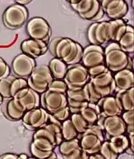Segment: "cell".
<instances>
[{
  "label": "cell",
  "instance_id": "10",
  "mask_svg": "<svg viewBox=\"0 0 134 159\" xmlns=\"http://www.w3.org/2000/svg\"><path fill=\"white\" fill-rule=\"evenodd\" d=\"M90 82L96 92L101 98L111 96L117 88L113 76L109 70L95 77L91 78Z\"/></svg>",
  "mask_w": 134,
  "mask_h": 159
},
{
  "label": "cell",
  "instance_id": "36",
  "mask_svg": "<svg viewBox=\"0 0 134 159\" xmlns=\"http://www.w3.org/2000/svg\"><path fill=\"white\" fill-rule=\"evenodd\" d=\"M18 4L22 5L24 6L25 5L29 4L30 2L33 1V0H14Z\"/></svg>",
  "mask_w": 134,
  "mask_h": 159
},
{
  "label": "cell",
  "instance_id": "14",
  "mask_svg": "<svg viewBox=\"0 0 134 159\" xmlns=\"http://www.w3.org/2000/svg\"><path fill=\"white\" fill-rule=\"evenodd\" d=\"M82 65L86 68L105 65V52L101 45L90 44L83 50Z\"/></svg>",
  "mask_w": 134,
  "mask_h": 159
},
{
  "label": "cell",
  "instance_id": "23",
  "mask_svg": "<svg viewBox=\"0 0 134 159\" xmlns=\"http://www.w3.org/2000/svg\"><path fill=\"white\" fill-rule=\"evenodd\" d=\"M120 48L126 53L134 52V30L133 27L128 25L127 30L118 42Z\"/></svg>",
  "mask_w": 134,
  "mask_h": 159
},
{
  "label": "cell",
  "instance_id": "31",
  "mask_svg": "<svg viewBox=\"0 0 134 159\" xmlns=\"http://www.w3.org/2000/svg\"><path fill=\"white\" fill-rule=\"evenodd\" d=\"M86 85L89 93V103L96 104L99 102V101L102 98L96 92L91 82L90 81Z\"/></svg>",
  "mask_w": 134,
  "mask_h": 159
},
{
  "label": "cell",
  "instance_id": "24",
  "mask_svg": "<svg viewBox=\"0 0 134 159\" xmlns=\"http://www.w3.org/2000/svg\"><path fill=\"white\" fill-rule=\"evenodd\" d=\"M100 110L97 104L89 103V106L80 113L84 119L88 122L89 126L95 125L97 123L98 115L100 114Z\"/></svg>",
  "mask_w": 134,
  "mask_h": 159
},
{
  "label": "cell",
  "instance_id": "32",
  "mask_svg": "<svg viewBox=\"0 0 134 159\" xmlns=\"http://www.w3.org/2000/svg\"><path fill=\"white\" fill-rule=\"evenodd\" d=\"M70 114L71 113L69 108L67 106L52 115L54 116L56 119L62 122V121L63 122L68 119Z\"/></svg>",
  "mask_w": 134,
  "mask_h": 159
},
{
  "label": "cell",
  "instance_id": "17",
  "mask_svg": "<svg viewBox=\"0 0 134 159\" xmlns=\"http://www.w3.org/2000/svg\"><path fill=\"white\" fill-rule=\"evenodd\" d=\"M96 104L98 106L100 112L106 116H120L124 111L118 99L115 96L112 95L103 97Z\"/></svg>",
  "mask_w": 134,
  "mask_h": 159
},
{
  "label": "cell",
  "instance_id": "33",
  "mask_svg": "<svg viewBox=\"0 0 134 159\" xmlns=\"http://www.w3.org/2000/svg\"><path fill=\"white\" fill-rule=\"evenodd\" d=\"M108 71H109L108 69L107 68L105 65H99L88 69V71L90 76V78L95 77V76H98L103 73Z\"/></svg>",
  "mask_w": 134,
  "mask_h": 159
},
{
  "label": "cell",
  "instance_id": "5",
  "mask_svg": "<svg viewBox=\"0 0 134 159\" xmlns=\"http://www.w3.org/2000/svg\"><path fill=\"white\" fill-rule=\"evenodd\" d=\"M54 80L48 66L40 65L35 67L27 80L28 87L41 94L48 90Z\"/></svg>",
  "mask_w": 134,
  "mask_h": 159
},
{
  "label": "cell",
  "instance_id": "15",
  "mask_svg": "<svg viewBox=\"0 0 134 159\" xmlns=\"http://www.w3.org/2000/svg\"><path fill=\"white\" fill-rule=\"evenodd\" d=\"M14 98L19 101L27 111L41 106L40 94L28 86L19 91Z\"/></svg>",
  "mask_w": 134,
  "mask_h": 159
},
{
  "label": "cell",
  "instance_id": "29",
  "mask_svg": "<svg viewBox=\"0 0 134 159\" xmlns=\"http://www.w3.org/2000/svg\"><path fill=\"white\" fill-rule=\"evenodd\" d=\"M48 90L67 94V85L63 80H54L49 85Z\"/></svg>",
  "mask_w": 134,
  "mask_h": 159
},
{
  "label": "cell",
  "instance_id": "20",
  "mask_svg": "<svg viewBox=\"0 0 134 159\" xmlns=\"http://www.w3.org/2000/svg\"><path fill=\"white\" fill-rule=\"evenodd\" d=\"M113 76L116 88L120 90H127L134 88V74L131 69L125 68L115 73Z\"/></svg>",
  "mask_w": 134,
  "mask_h": 159
},
{
  "label": "cell",
  "instance_id": "34",
  "mask_svg": "<svg viewBox=\"0 0 134 159\" xmlns=\"http://www.w3.org/2000/svg\"><path fill=\"white\" fill-rule=\"evenodd\" d=\"M11 73V69L2 57H0V80L7 77Z\"/></svg>",
  "mask_w": 134,
  "mask_h": 159
},
{
  "label": "cell",
  "instance_id": "8",
  "mask_svg": "<svg viewBox=\"0 0 134 159\" xmlns=\"http://www.w3.org/2000/svg\"><path fill=\"white\" fill-rule=\"evenodd\" d=\"M26 30L30 39L41 40L47 44L51 36L50 26L44 19L39 17L30 19L27 23Z\"/></svg>",
  "mask_w": 134,
  "mask_h": 159
},
{
  "label": "cell",
  "instance_id": "16",
  "mask_svg": "<svg viewBox=\"0 0 134 159\" xmlns=\"http://www.w3.org/2000/svg\"><path fill=\"white\" fill-rule=\"evenodd\" d=\"M20 48L23 53L34 59L45 55L48 49V44L46 42L31 39L24 40Z\"/></svg>",
  "mask_w": 134,
  "mask_h": 159
},
{
  "label": "cell",
  "instance_id": "21",
  "mask_svg": "<svg viewBox=\"0 0 134 159\" xmlns=\"http://www.w3.org/2000/svg\"><path fill=\"white\" fill-rule=\"evenodd\" d=\"M48 67L54 80L64 79L68 66L62 60L54 57L50 61Z\"/></svg>",
  "mask_w": 134,
  "mask_h": 159
},
{
  "label": "cell",
  "instance_id": "22",
  "mask_svg": "<svg viewBox=\"0 0 134 159\" xmlns=\"http://www.w3.org/2000/svg\"><path fill=\"white\" fill-rule=\"evenodd\" d=\"M124 111L134 110V88L127 90H120L116 95Z\"/></svg>",
  "mask_w": 134,
  "mask_h": 159
},
{
  "label": "cell",
  "instance_id": "12",
  "mask_svg": "<svg viewBox=\"0 0 134 159\" xmlns=\"http://www.w3.org/2000/svg\"><path fill=\"white\" fill-rule=\"evenodd\" d=\"M49 113L40 107L26 111L22 118L23 124L30 131H36L43 127L49 118Z\"/></svg>",
  "mask_w": 134,
  "mask_h": 159
},
{
  "label": "cell",
  "instance_id": "6",
  "mask_svg": "<svg viewBox=\"0 0 134 159\" xmlns=\"http://www.w3.org/2000/svg\"><path fill=\"white\" fill-rule=\"evenodd\" d=\"M90 80L88 69L82 64L68 66L63 81L67 85L68 89H81Z\"/></svg>",
  "mask_w": 134,
  "mask_h": 159
},
{
  "label": "cell",
  "instance_id": "11",
  "mask_svg": "<svg viewBox=\"0 0 134 159\" xmlns=\"http://www.w3.org/2000/svg\"><path fill=\"white\" fill-rule=\"evenodd\" d=\"M28 86L26 79L9 75L0 80V94L4 99L12 98L19 91Z\"/></svg>",
  "mask_w": 134,
  "mask_h": 159
},
{
  "label": "cell",
  "instance_id": "30",
  "mask_svg": "<svg viewBox=\"0 0 134 159\" xmlns=\"http://www.w3.org/2000/svg\"><path fill=\"white\" fill-rule=\"evenodd\" d=\"M122 118L127 126V130L131 133H133L134 124V110L128 111L123 112Z\"/></svg>",
  "mask_w": 134,
  "mask_h": 159
},
{
  "label": "cell",
  "instance_id": "2",
  "mask_svg": "<svg viewBox=\"0 0 134 159\" xmlns=\"http://www.w3.org/2000/svg\"><path fill=\"white\" fill-rule=\"evenodd\" d=\"M123 22V20L119 19L92 24L87 33L89 42L91 44L101 45L111 41H115L118 29Z\"/></svg>",
  "mask_w": 134,
  "mask_h": 159
},
{
  "label": "cell",
  "instance_id": "13",
  "mask_svg": "<svg viewBox=\"0 0 134 159\" xmlns=\"http://www.w3.org/2000/svg\"><path fill=\"white\" fill-rule=\"evenodd\" d=\"M36 66L35 59L24 53L17 55L12 62L14 74L17 77L22 78L29 77Z\"/></svg>",
  "mask_w": 134,
  "mask_h": 159
},
{
  "label": "cell",
  "instance_id": "37",
  "mask_svg": "<svg viewBox=\"0 0 134 159\" xmlns=\"http://www.w3.org/2000/svg\"><path fill=\"white\" fill-rule=\"evenodd\" d=\"M28 159H36V158H34V157H33V158H28ZM57 159V158H56V154H55V153H53L52 154V155L50 157H49V158H47V159Z\"/></svg>",
  "mask_w": 134,
  "mask_h": 159
},
{
  "label": "cell",
  "instance_id": "35",
  "mask_svg": "<svg viewBox=\"0 0 134 159\" xmlns=\"http://www.w3.org/2000/svg\"><path fill=\"white\" fill-rule=\"evenodd\" d=\"M28 156L24 154L6 153L0 156V159H28Z\"/></svg>",
  "mask_w": 134,
  "mask_h": 159
},
{
  "label": "cell",
  "instance_id": "4",
  "mask_svg": "<svg viewBox=\"0 0 134 159\" xmlns=\"http://www.w3.org/2000/svg\"><path fill=\"white\" fill-rule=\"evenodd\" d=\"M58 145L56 140L37 130L33 135L30 151L34 158L45 159L50 157Z\"/></svg>",
  "mask_w": 134,
  "mask_h": 159
},
{
  "label": "cell",
  "instance_id": "7",
  "mask_svg": "<svg viewBox=\"0 0 134 159\" xmlns=\"http://www.w3.org/2000/svg\"><path fill=\"white\" fill-rule=\"evenodd\" d=\"M28 16V11L24 6L14 4L9 6L4 12L3 22L9 29H18L26 23Z\"/></svg>",
  "mask_w": 134,
  "mask_h": 159
},
{
  "label": "cell",
  "instance_id": "3",
  "mask_svg": "<svg viewBox=\"0 0 134 159\" xmlns=\"http://www.w3.org/2000/svg\"><path fill=\"white\" fill-rule=\"evenodd\" d=\"M105 65L111 72L117 73L128 68L131 70L132 60L128 53L123 51L118 42H113L106 47Z\"/></svg>",
  "mask_w": 134,
  "mask_h": 159
},
{
  "label": "cell",
  "instance_id": "19",
  "mask_svg": "<svg viewBox=\"0 0 134 159\" xmlns=\"http://www.w3.org/2000/svg\"><path fill=\"white\" fill-rule=\"evenodd\" d=\"M107 133L113 137L123 134L127 131V126L120 116H107L104 119L101 126Z\"/></svg>",
  "mask_w": 134,
  "mask_h": 159
},
{
  "label": "cell",
  "instance_id": "27",
  "mask_svg": "<svg viewBox=\"0 0 134 159\" xmlns=\"http://www.w3.org/2000/svg\"><path fill=\"white\" fill-rule=\"evenodd\" d=\"M70 119L78 133H84L90 127L88 122L84 119L80 114H72Z\"/></svg>",
  "mask_w": 134,
  "mask_h": 159
},
{
  "label": "cell",
  "instance_id": "9",
  "mask_svg": "<svg viewBox=\"0 0 134 159\" xmlns=\"http://www.w3.org/2000/svg\"><path fill=\"white\" fill-rule=\"evenodd\" d=\"M40 104L42 108L53 115L67 106V94L47 90L40 94Z\"/></svg>",
  "mask_w": 134,
  "mask_h": 159
},
{
  "label": "cell",
  "instance_id": "26",
  "mask_svg": "<svg viewBox=\"0 0 134 159\" xmlns=\"http://www.w3.org/2000/svg\"><path fill=\"white\" fill-rule=\"evenodd\" d=\"M62 138L68 140L76 139L79 134L69 118L62 123Z\"/></svg>",
  "mask_w": 134,
  "mask_h": 159
},
{
  "label": "cell",
  "instance_id": "38",
  "mask_svg": "<svg viewBox=\"0 0 134 159\" xmlns=\"http://www.w3.org/2000/svg\"><path fill=\"white\" fill-rule=\"evenodd\" d=\"M4 98L2 97L1 95L0 94V106L4 103Z\"/></svg>",
  "mask_w": 134,
  "mask_h": 159
},
{
  "label": "cell",
  "instance_id": "28",
  "mask_svg": "<svg viewBox=\"0 0 134 159\" xmlns=\"http://www.w3.org/2000/svg\"><path fill=\"white\" fill-rule=\"evenodd\" d=\"M89 104L87 101H76L67 99V106L72 114H80L89 106Z\"/></svg>",
  "mask_w": 134,
  "mask_h": 159
},
{
  "label": "cell",
  "instance_id": "18",
  "mask_svg": "<svg viewBox=\"0 0 134 159\" xmlns=\"http://www.w3.org/2000/svg\"><path fill=\"white\" fill-rule=\"evenodd\" d=\"M2 111L7 119L13 121L21 120L27 111L21 103L15 98L8 99V100L2 106Z\"/></svg>",
  "mask_w": 134,
  "mask_h": 159
},
{
  "label": "cell",
  "instance_id": "25",
  "mask_svg": "<svg viewBox=\"0 0 134 159\" xmlns=\"http://www.w3.org/2000/svg\"><path fill=\"white\" fill-rule=\"evenodd\" d=\"M67 98L76 101H87L89 103V95L87 85L81 89H68Z\"/></svg>",
  "mask_w": 134,
  "mask_h": 159
},
{
  "label": "cell",
  "instance_id": "1",
  "mask_svg": "<svg viewBox=\"0 0 134 159\" xmlns=\"http://www.w3.org/2000/svg\"><path fill=\"white\" fill-rule=\"evenodd\" d=\"M51 54L55 57L62 60L67 66L79 63L82 60V46L68 38L53 39L48 46Z\"/></svg>",
  "mask_w": 134,
  "mask_h": 159
}]
</instances>
